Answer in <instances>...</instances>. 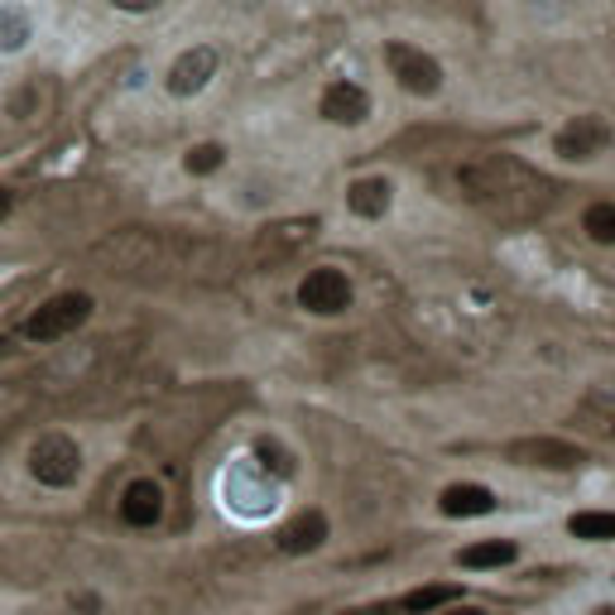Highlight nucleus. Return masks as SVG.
<instances>
[{
  "mask_svg": "<svg viewBox=\"0 0 615 615\" xmlns=\"http://www.w3.org/2000/svg\"><path fill=\"white\" fill-rule=\"evenodd\" d=\"M457 188H462V197H472V203H496V197H510V193H529V197L548 193L543 178H534L524 164H514V159L462 164V169H457Z\"/></svg>",
  "mask_w": 615,
  "mask_h": 615,
  "instance_id": "obj_1",
  "label": "nucleus"
},
{
  "mask_svg": "<svg viewBox=\"0 0 615 615\" xmlns=\"http://www.w3.org/2000/svg\"><path fill=\"white\" fill-rule=\"evenodd\" d=\"M92 308H97L92 294H82V289L53 294V298H43V304L29 312L25 322H20V337H25V342H63V337H73L77 328H87Z\"/></svg>",
  "mask_w": 615,
  "mask_h": 615,
  "instance_id": "obj_2",
  "label": "nucleus"
},
{
  "mask_svg": "<svg viewBox=\"0 0 615 615\" xmlns=\"http://www.w3.org/2000/svg\"><path fill=\"white\" fill-rule=\"evenodd\" d=\"M29 476L49 490H68L77 476H82V447H77L68 433H43V438L29 447Z\"/></svg>",
  "mask_w": 615,
  "mask_h": 615,
  "instance_id": "obj_3",
  "label": "nucleus"
},
{
  "mask_svg": "<svg viewBox=\"0 0 615 615\" xmlns=\"http://www.w3.org/2000/svg\"><path fill=\"white\" fill-rule=\"evenodd\" d=\"M385 63H389V73L399 77V87L413 97H433L443 87L438 59H428V53L413 49V43H385Z\"/></svg>",
  "mask_w": 615,
  "mask_h": 615,
  "instance_id": "obj_4",
  "label": "nucleus"
},
{
  "mask_svg": "<svg viewBox=\"0 0 615 615\" xmlns=\"http://www.w3.org/2000/svg\"><path fill=\"white\" fill-rule=\"evenodd\" d=\"M298 304L308 312H318V318H337V312L351 308V279L342 270H332V265H322V270H312L298 284Z\"/></svg>",
  "mask_w": 615,
  "mask_h": 615,
  "instance_id": "obj_5",
  "label": "nucleus"
},
{
  "mask_svg": "<svg viewBox=\"0 0 615 615\" xmlns=\"http://www.w3.org/2000/svg\"><path fill=\"white\" fill-rule=\"evenodd\" d=\"M505 457L514 466H543V472H573V466L587 462V452L563 438H520L505 447Z\"/></svg>",
  "mask_w": 615,
  "mask_h": 615,
  "instance_id": "obj_6",
  "label": "nucleus"
},
{
  "mask_svg": "<svg viewBox=\"0 0 615 615\" xmlns=\"http://www.w3.org/2000/svg\"><path fill=\"white\" fill-rule=\"evenodd\" d=\"M611 140H615V130L601 116H577L573 126L558 130L553 150L563 154V159H597V154L611 150Z\"/></svg>",
  "mask_w": 615,
  "mask_h": 615,
  "instance_id": "obj_7",
  "label": "nucleus"
},
{
  "mask_svg": "<svg viewBox=\"0 0 615 615\" xmlns=\"http://www.w3.org/2000/svg\"><path fill=\"white\" fill-rule=\"evenodd\" d=\"M120 520L130 524V529H154V524L164 520V490L159 481H130L126 490H120Z\"/></svg>",
  "mask_w": 615,
  "mask_h": 615,
  "instance_id": "obj_8",
  "label": "nucleus"
},
{
  "mask_svg": "<svg viewBox=\"0 0 615 615\" xmlns=\"http://www.w3.org/2000/svg\"><path fill=\"white\" fill-rule=\"evenodd\" d=\"M212 73H217V49H207V43H197V49H188L183 59L169 68V92L174 97H193L203 92L212 82Z\"/></svg>",
  "mask_w": 615,
  "mask_h": 615,
  "instance_id": "obj_9",
  "label": "nucleus"
},
{
  "mask_svg": "<svg viewBox=\"0 0 615 615\" xmlns=\"http://www.w3.org/2000/svg\"><path fill=\"white\" fill-rule=\"evenodd\" d=\"M312 231H318L312 217H294V221H279V227H265L260 241H255V255L274 265V260H284V255H294L298 245H308Z\"/></svg>",
  "mask_w": 615,
  "mask_h": 615,
  "instance_id": "obj_10",
  "label": "nucleus"
},
{
  "mask_svg": "<svg viewBox=\"0 0 615 615\" xmlns=\"http://www.w3.org/2000/svg\"><path fill=\"white\" fill-rule=\"evenodd\" d=\"M322 116H328L332 126H361V120L371 116V97L356 82H332L328 92H322Z\"/></svg>",
  "mask_w": 615,
  "mask_h": 615,
  "instance_id": "obj_11",
  "label": "nucleus"
},
{
  "mask_svg": "<svg viewBox=\"0 0 615 615\" xmlns=\"http://www.w3.org/2000/svg\"><path fill=\"white\" fill-rule=\"evenodd\" d=\"M438 510L447 514V520H481V514L496 510V490L476 486V481H462V486H447Z\"/></svg>",
  "mask_w": 615,
  "mask_h": 615,
  "instance_id": "obj_12",
  "label": "nucleus"
},
{
  "mask_svg": "<svg viewBox=\"0 0 615 615\" xmlns=\"http://www.w3.org/2000/svg\"><path fill=\"white\" fill-rule=\"evenodd\" d=\"M322 543H328V514H322V510L298 514L294 524L279 529V553H289V558L312 553V548H322Z\"/></svg>",
  "mask_w": 615,
  "mask_h": 615,
  "instance_id": "obj_13",
  "label": "nucleus"
},
{
  "mask_svg": "<svg viewBox=\"0 0 615 615\" xmlns=\"http://www.w3.org/2000/svg\"><path fill=\"white\" fill-rule=\"evenodd\" d=\"M389 197H395V188H389L385 178H356V183L346 188V207H351L356 217H385Z\"/></svg>",
  "mask_w": 615,
  "mask_h": 615,
  "instance_id": "obj_14",
  "label": "nucleus"
},
{
  "mask_svg": "<svg viewBox=\"0 0 615 615\" xmlns=\"http://www.w3.org/2000/svg\"><path fill=\"white\" fill-rule=\"evenodd\" d=\"M514 558H520V548L510 539H486V543H472L457 553V563L466 567V573H486V567H510Z\"/></svg>",
  "mask_w": 615,
  "mask_h": 615,
  "instance_id": "obj_15",
  "label": "nucleus"
},
{
  "mask_svg": "<svg viewBox=\"0 0 615 615\" xmlns=\"http://www.w3.org/2000/svg\"><path fill=\"white\" fill-rule=\"evenodd\" d=\"M462 597V587H452V581H443V587H419V591H409V597H399L395 615H433V611H443V606H452V601Z\"/></svg>",
  "mask_w": 615,
  "mask_h": 615,
  "instance_id": "obj_16",
  "label": "nucleus"
},
{
  "mask_svg": "<svg viewBox=\"0 0 615 615\" xmlns=\"http://www.w3.org/2000/svg\"><path fill=\"white\" fill-rule=\"evenodd\" d=\"M567 534L587 543H615V510H581L567 520Z\"/></svg>",
  "mask_w": 615,
  "mask_h": 615,
  "instance_id": "obj_17",
  "label": "nucleus"
},
{
  "mask_svg": "<svg viewBox=\"0 0 615 615\" xmlns=\"http://www.w3.org/2000/svg\"><path fill=\"white\" fill-rule=\"evenodd\" d=\"M35 35V20L20 5H0V53H20Z\"/></svg>",
  "mask_w": 615,
  "mask_h": 615,
  "instance_id": "obj_18",
  "label": "nucleus"
},
{
  "mask_svg": "<svg viewBox=\"0 0 615 615\" xmlns=\"http://www.w3.org/2000/svg\"><path fill=\"white\" fill-rule=\"evenodd\" d=\"M581 231L597 245H615V203H591L581 217Z\"/></svg>",
  "mask_w": 615,
  "mask_h": 615,
  "instance_id": "obj_19",
  "label": "nucleus"
},
{
  "mask_svg": "<svg viewBox=\"0 0 615 615\" xmlns=\"http://www.w3.org/2000/svg\"><path fill=\"white\" fill-rule=\"evenodd\" d=\"M221 159H227L221 144H193L183 164H188V174H212V169H221Z\"/></svg>",
  "mask_w": 615,
  "mask_h": 615,
  "instance_id": "obj_20",
  "label": "nucleus"
},
{
  "mask_svg": "<svg viewBox=\"0 0 615 615\" xmlns=\"http://www.w3.org/2000/svg\"><path fill=\"white\" fill-rule=\"evenodd\" d=\"M116 10H126V15H144V10H159L164 0H111Z\"/></svg>",
  "mask_w": 615,
  "mask_h": 615,
  "instance_id": "obj_21",
  "label": "nucleus"
},
{
  "mask_svg": "<svg viewBox=\"0 0 615 615\" xmlns=\"http://www.w3.org/2000/svg\"><path fill=\"white\" fill-rule=\"evenodd\" d=\"M10 207H15V203H10V193H5V188H0V221L10 217Z\"/></svg>",
  "mask_w": 615,
  "mask_h": 615,
  "instance_id": "obj_22",
  "label": "nucleus"
},
{
  "mask_svg": "<svg viewBox=\"0 0 615 615\" xmlns=\"http://www.w3.org/2000/svg\"><path fill=\"white\" fill-rule=\"evenodd\" d=\"M447 615H486V611H476V606H457V611H447Z\"/></svg>",
  "mask_w": 615,
  "mask_h": 615,
  "instance_id": "obj_23",
  "label": "nucleus"
}]
</instances>
